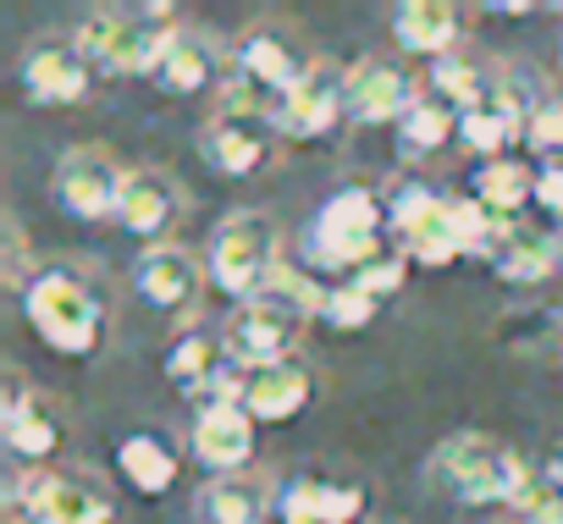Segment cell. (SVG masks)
I'll use <instances>...</instances> for the list:
<instances>
[{
  "label": "cell",
  "mask_w": 563,
  "mask_h": 524,
  "mask_svg": "<svg viewBox=\"0 0 563 524\" xmlns=\"http://www.w3.org/2000/svg\"><path fill=\"white\" fill-rule=\"evenodd\" d=\"M558 469H563V447H558Z\"/></svg>",
  "instance_id": "obj_38"
},
{
  "label": "cell",
  "mask_w": 563,
  "mask_h": 524,
  "mask_svg": "<svg viewBox=\"0 0 563 524\" xmlns=\"http://www.w3.org/2000/svg\"><path fill=\"white\" fill-rule=\"evenodd\" d=\"M459 138H464L475 155H492V160H503V149H508L514 138H525V127H519L514 116H503L497 105H481V111L459 116Z\"/></svg>",
  "instance_id": "obj_31"
},
{
  "label": "cell",
  "mask_w": 563,
  "mask_h": 524,
  "mask_svg": "<svg viewBox=\"0 0 563 524\" xmlns=\"http://www.w3.org/2000/svg\"><path fill=\"white\" fill-rule=\"evenodd\" d=\"M299 315L294 310H282L271 299H254V304H238L227 332H221V348L232 354L238 370H271V365H288L294 343H299Z\"/></svg>",
  "instance_id": "obj_6"
},
{
  "label": "cell",
  "mask_w": 563,
  "mask_h": 524,
  "mask_svg": "<svg viewBox=\"0 0 563 524\" xmlns=\"http://www.w3.org/2000/svg\"><path fill=\"white\" fill-rule=\"evenodd\" d=\"M420 105V89L404 67L365 62L349 73V116L354 122H404Z\"/></svg>",
  "instance_id": "obj_13"
},
{
  "label": "cell",
  "mask_w": 563,
  "mask_h": 524,
  "mask_svg": "<svg viewBox=\"0 0 563 524\" xmlns=\"http://www.w3.org/2000/svg\"><path fill=\"white\" fill-rule=\"evenodd\" d=\"M437 464L464 502H503V508L519 497V486L530 475V464L514 447H503L497 436H453L437 453Z\"/></svg>",
  "instance_id": "obj_5"
},
{
  "label": "cell",
  "mask_w": 563,
  "mask_h": 524,
  "mask_svg": "<svg viewBox=\"0 0 563 524\" xmlns=\"http://www.w3.org/2000/svg\"><path fill=\"white\" fill-rule=\"evenodd\" d=\"M150 78H155L166 94H199V89L216 78V51H210L199 34L177 29V34L166 40V51H161V62H155Z\"/></svg>",
  "instance_id": "obj_22"
},
{
  "label": "cell",
  "mask_w": 563,
  "mask_h": 524,
  "mask_svg": "<svg viewBox=\"0 0 563 524\" xmlns=\"http://www.w3.org/2000/svg\"><path fill=\"white\" fill-rule=\"evenodd\" d=\"M0 436H7V453H12V458H29V464H45V458L62 447L56 414L45 409V398L23 392L18 381H12V392H7V409H0Z\"/></svg>",
  "instance_id": "obj_16"
},
{
  "label": "cell",
  "mask_w": 563,
  "mask_h": 524,
  "mask_svg": "<svg viewBox=\"0 0 563 524\" xmlns=\"http://www.w3.org/2000/svg\"><path fill=\"white\" fill-rule=\"evenodd\" d=\"M117 464L133 480V491H144V497H161V491L177 486V453L161 436H128L117 447Z\"/></svg>",
  "instance_id": "obj_25"
},
{
  "label": "cell",
  "mask_w": 563,
  "mask_h": 524,
  "mask_svg": "<svg viewBox=\"0 0 563 524\" xmlns=\"http://www.w3.org/2000/svg\"><path fill=\"white\" fill-rule=\"evenodd\" d=\"M393 34H398L404 51L448 62V51L459 45V12L448 7V0H409V7H398V18H393Z\"/></svg>",
  "instance_id": "obj_21"
},
{
  "label": "cell",
  "mask_w": 563,
  "mask_h": 524,
  "mask_svg": "<svg viewBox=\"0 0 563 524\" xmlns=\"http://www.w3.org/2000/svg\"><path fill=\"white\" fill-rule=\"evenodd\" d=\"M310 398H316V381H310V370L294 365V359L243 376V409H249V420H265V425H288V420H299Z\"/></svg>",
  "instance_id": "obj_14"
},
{
  "label": "cell",
  "mask_w": 563,
  "mask_h": 524,
  "mask_svg": "<svg viewBox=\"0 0 563 524\" xmlns=\"http://www.w3.org/2000/svg\"><path fill=\"white\" fill-rule=\"evenodd\" d=\"M321 321H332L338 332H360V326H371L376 321V299L371 293H360L354 282L349 288H332V299H327V315Z\"/></svg>",
  "instance_id": "obj_33"
},
{
  "label": "cell",
  "mask_w": 563,
  "mask_h": 524,
  "mask_svg": "<svg viewBox=\"0 0 563 524\" xmlns=\"http://www.w3.org/2000/svg\"><path fill=\"white\" fill-rule=\"evenodd\" d=\"M7 502H23L34 524H111V497L84 475H34L29 486L12 480Z\"/></svg>",
  "instance_id": "obj_9"
},
{
  "label": "cell",
  "mask_w": 563,
  "mask_h": 524,
  "mask_svg": "<svg viewBox=\"0 0 563 524\" xmlns=\"http://www.w3.org/2000/svg\"><path fill=\"white\" fill-rule=\"evenodd\" d=\"M525 138H530L536 149H552V155H563V105L552 100L547 111H536V116H530V127H525Z\"/></svg>",
  "instance_id": "obj_34"
},
{
  "label": "cell",
  "mask_w": 563,
  "mask_h": 524,
  "mask_svg": "<svg viewBox=\"0 0 563 524\" xmlns=\"http://www.w3.org/2000/svg\"><path fill=\"white\" fill-rule=\"evenodd\" d=\"M310 67H316V62H305L299 45L282 34V29H249V34L238 40V56H232V73L249 78L254 89H265L271 100H282Z\"/></svg>",
  "instance_id": "obj_10"
},
{
  "label": "cell",
  "mask_w": 563,
  "mask_h": 524,
  "mask_svg": "<svg viewBox=\"0 0 563 524\" xmlns=\"http://www.w3.org/2000/svg\"><path fill=\"white\" fill-rule=\"evenodd\" d=\"M525 524H563V469L552 464V469H530L525 475V486H519V497L508 502Z\"/></svg>",
  "instance_id": "obj_29"
},
{
  "label": "cell",
  "mask_w": 563,
  "mask_h": 524,
  "mask_svg": "<svg viewBox=\"0 0 563 524\" xmlns=\"http://www.w3.org/2000/svg\"><path fill=\"white\" fill-rule=\"evenodd\" d=\"M404 254L420 259V266H453V259H464V243H459V232L448 221V193L415 232H404Z\"/></svg>",
  "instance_id": "obj_27"
},
{
  "label": "cell",
  "mask_w": 563,
  "mask_h": 524,
  "mask_svg": "<svg viewBox=\"0 0 563 524\" xmlns=\"http://www.w3.org/2000/svg\"><path fill=\"white\" fill-rule=\"evenodd\" d=\"M492 266H497V277H508V282H541L547 271H558V243L525 232L519 221H508L503 237H497V248H492Z\"/></svg>",
  "instance_id": "obj_23"
},
{
  "label": "cell",
  "mask_w": 563,
  "mask_h": 524,
  "mask_svg": "<svg viewBox=\"0 0 563 524\" xmlns=\"http://www.w3.org/2000/svg\"><path fill=\"white\" fill-rule=\"evenodd\" d=\"M221 370H238L232 365V354L216 343V337H183L172 354H166V376L183 387V392H194V398H205V409L210 403H238V398H227L221 392Z\"/></svg>",
  "instance_id": "obj_20"
},
{
  "label": "cell",
  "mask_w": 563,
  "mask_h": 524,
  "mask_svg": "<svg viewBox=\"0 0 563 524\" xmlns=\"http://www.w3.org/2000/svg\"><path fill=\"white\" fill-rule=\"evenodd\" d=\"M382 226H387V204L371 188H338L310 226V266L354 277L382 254Z\"/></svg>",
  "instance_id": "obj_1"
},
{
  "label": "cell",
  "mask_w": 563,
  "mask_h": 524,
  "mask_svg": "<svg viewBox=\"0 0 563 524\" xmlns=\"http://www.w3.org/2000/svg\"><path fill=\"white\" fill-rule=\"evenodd\" d=\"M453 133H459V111H453V105H442V100H426V94H420V105L398 122V138H404L415 155L442 149Z\"/></svg>",
  "instance_id": "obj_30"
},
{
  "label": "cell",
  "mask_w": 563,
  "mask_h": 524,
  "mask_svg": "<svg viewBox=\"0 0 563 524\" xmlns=\"http://www.w3.org/2000/svg\"><path fill=\"white\" fill-rule=\"evenodd\" d=\"M122 188H128V171L117 166V155L106 144H78L62 155L56 166V199L78 215V221H100V215H117L122 210Z\"/></svg>",
  "instance_id": "obj_7"
},
{
  "label": "cell",
  "mask_w": 563,
  "mask_h": 524,
  "mask_svg": "<svg viewBox=\"0 0 563 524\" xmlns=\"http://www.w3.org/2000/svg\"><path fill=\"white\" fill-rule=\"evenodd\" d=\"M338 116H349V73L316 62L288 94L276 100V127L288 138H321L338 127Z\"/></svg>",
  "instance_id": "obj_8"
},
{
  "label": "cell",
  "mask_w": 563,
  "mask_h": 524,
  "mask_svg": "<svg viewBox=\"0 0 563 524\" xmlns=\"http://www.w3.org/2000/svg\"><path fill=\"white\" fill-rule=\"evenodd\" d=\"M7 524H34V519H29V508H23V502H7Z\"/></svg>",
  "instance_id": "obj_36"
},
{
  "label": "cell",
  "mask_w": 563,
  "mask_h": 524,
  "mask_svg": "<svg viewBox=\"0 0 563 524\" xmlns=\"http://www.w3.org/2000/svg\"><path fill=\"white\" fill-rule=\"evenodd\" d=\"M194 458L216 475H243L254 458V420L243 403H210L194 420Z\"/></svg>",
  "instance_id": "obj_12"
},
{
  "label": "cell",
  "mask_w": 563,
  "mask_h": 524,
  "mask_svg": "<svg viewBox=\"0 0 563 524\" xmlns=\"http://www.w3.org/2000/svg\"><path fill=\"white\" fill-rule=\"evenodd\" d=\"M23 310L34 321V332L56 348V354H95L100 348V332H106V315H100V299L89 293V282H78L73 271H40L29 288H23Z\"/></svg>",
  "instance_id": "obj_3"
},
{
  "label": "cell",
  "mask_w": 563,
  "mask_h": 524,
  "mask_svg": "<svg viewBox=\"0 0 563 524\" xmlns=\"http://www.w3.org/2000/svg\"><path fill=\"white\" fill-rule=\"evenodd\" d=\"M199 144H205L210 166L227 171V177H249V171H260V166L271 160L265 116H232V111H221V116L205 127Z\"/></svg>",
  "instance_id": "obj_17"
},
{
  "label": "cell",
  "mask_w": 563,
  "mask_h": 524,
  "mask_svg": "<svg viewBox=\"0 0 563 524\" xmlns=\"http://www.w3.org/2000/svg\"><path fill=\"white\" fill-rule=\"evenodd\" d=\"M552 243H558V271H563V232H558V237H552Z\"/></svg>",
  "instance_id": "obj_37"
},
{
  "label": "cell",
  "mask_w": 563,
  "mask_h": 524,
  "mask_svg": "<svg viewBox=\"0 0 563 524\" xmlns=\"http://www.w3.org/2000/svg\"><path fill=\"white\" fill-rule=\"evenodd\" d=\"M475 199L492 210V215H503V221H519V210L536 199V171L525 166V160H486L481 166V177H475Z\"/></svg>",
  "instance_id": "obj_24"
},
{
  "label": "cell",
  "mask_w": 563,
  "mask_h": 524,
  "mask_svg": "<svg viewBox=\"0 0 563 524\" xmlns=\"http://www.w3.org/2000/svg\"><path fill=\"white\" fill-rule=\"evenodd\" d=\"M260 299H271V304H282V310H294L299 321H310V315H327V299H332V288H321L316 277H305L299 266H282L271 271V282L260 288Z\"/></svg>",
  "instance_id": "obj_28"
},
{
  "label": "cell",
  "mask_w": 563,
  "mask_h": 524,
  "mask_svg": "<svg viewBox=\"0 0 563 524\" xmlns=\"http://www.w3.org/2000/svg\"><path fill=\"white\" fill-rule=\"evenodd\" d=\"M276 266H282V232H276L271 215L238 210V215H227V221L210 232V277H216L221 293H232L238 304H254Z\"/></svg>",
  "instance_id": "obj_2"
},
{
  "label": "cell",
  "mask_w": 563,
  "mask_h": 524,
  "mask_svg": "<svg viewBox=\"0 0 563 524\" xmlns=\"http://www.w3.org/2000/svg\"><path fill=\"white\" fill-rule=\"evenodd\" d=\"M150 18L155 12H89L78 29L84 62H95L106 73H155L177 23H150Z\"/></svg>",
  "instance_id": "obj_4"
},
{
  "label": "cell",
  "mask_w": 563,
  "mask_h": 524,
  "mask_svg": "<svg viewBox=\"0 0 563 524\" xmlns=\"http://www.w3.org/2000/svg\"><path fill=\"white\" fill-rule=\"evenodd\" d=\"M365 491L349 480H294L282 491V524H360Z\"/></svg>",
  "instance_id": "obj_18"
},
{
  "label": "cell",
  "mask_w": 563,
  "mask_h": 524,
  "mask_svg": "<svg viewBox=\"0 0 563 524\" xmlns=\"http://www.w3.org/2000/svg\"><path fill=\"white\" fill-rule=\"evenodd\" d=\"M199 288H205V271H199V259L188 248L155 243V248L139 254V299L144 304H155L166 315H183V310H194Z\"/></svg>",
  "instance_id": "obj_11"
},
{
  "label": "cell",
  "mask_w": 563,
  "mask_h": 524,
  "mask_svg": "<svg viewBox=\"0 0 563 524\" xmlns=\"http://www.w3.org/2000/svg\"><path fill=\"white\" fill-rule=\"evenodd\" d=\"M177 199H183V193H177V182H172L166 171L139 166V171H128L117 221H122L133 237H161V232L172 226V215H177Z\"/></svg>",
  "instance_id": "obj_19"
},
{
  "label": "cell",
  "mask_w": 563,
  "mask_h": 524,
  "mask_svg": "<svg viewBox=\"0 0 563 524\" xmlns=\"http://www.w3.org/2000/svg\"><path fill=\"white\" fill-rule=\"evenodd\" d=\"M199 508H205V524H265V491L243 475H216Z\"/></svg>",
  "instance_id": "obj_26"
},
{
  "label": "cell",
  "mask_w": 563,
  "mask_h": 524,
  "mask_svg": "<svg viewBox=\"0 0 563 524\" xmlns=\"http://www.w3.org/2000/svg\"><path fill=\"white\" fill-rule=\"evenodd\" d=\"M404 277H409V254L382 248V254L371 259V266H360V271H354V288H360V293H371V299L382 304L387 293H398V288H404Z\"/></svg>",
  "instance_id": "obj_32"
},
{
  "label": "cell",
  "mask_w": 563,
  "mask_h": 524,
  "mask_svg": "<svg viewBox=\"0 0 563 524\" xmlns=\"http://www.w3.org/2000/svg\"><path fill=\"white\" fill-rule=\"evenodd\" d=\"M536 204L552 210V215H563V160L536 166Z\"/></svg>",
  "instance_id": "obj_35"
},
{
  "label": "cell",
  "mask_w": 563,
  "mask_h": 524,
  "mask_svg": "<svg viewBox=\"0 0 563 524\" xmlns=\"http://www.w3.org/2000/svg\"><path fill=\"white\" fill-rule=\"evenodd\" d=\"M23 89L40 105H78L89 94V62L78 45H34L23 62Z\"/></svg>",
  "instance_id": "obj_15"
}]
</instances>
